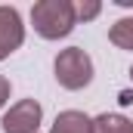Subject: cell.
Here are the masks:
<instances>
[{
    "label": "cell",
    "instance_id": "6da1fadb",
    "mask_svg": "<svg viewBox=\"0 0 133 133\" xmlns=\"http://www.w3.org/2000/svg\"><path fill=\"white\" fill-rule=\"evenodd\" d=\"M31 25L43 40H62L74 31V0H37L31 6Z\"/></svg>",
    "mask_w": 133,
    "mask_h": 133
},
{
    "label": "cell",
    "instance_id": "7a4b0ae2",
    "mask_svg": "<svg viewBox=\"0 0 133 133\" xmlns=\"http://www.w3.org/2000/svg\"><path fill=\"white\" fill-rule=\"evenodd\" d=\"M53 74L62 90H84L93 84V59L84 46L59 50V56L53 62Z\"/></svg>",
    "mask_w": 133,
    "mask_h": 133
},
{
    "label": "cell",
    "instance_id": "3957f363",
    "mask_svg": "<svg viewBox=\"0 0 133 133\" xmlns=\"http://www.w3.org/2000/svg\"><path fill=\"white\" fill-rule=\"evenodd\" d=\"M40 121H43L40 102L37 99H19L16 105H9L3 111L0 127H3V133H37Z\"/></svg>",
    "mask_w": 133,
    "mask_h": 133
},
{
    "label": "cell",
    "instance_id": "277c9868",
    "mask_svg": "<svg viewBox=\"0 0 133 133\" xmlns=\"http://www.w3.org/2000/svg\"><path fill=\"white\" fill-rule=\"evenodd\" d=\"M25 43V25L16 6H0V62Z\"/></svg>",
    "mask_w": 133,
    "mask_h": 133
},
{
    "label": "cell",
    "instance_id": "5b68a950",
    "mask_svg": "<svg viewBox=\"0 0 133 133\" xmlns=\"http://www.w3.org/2000/svg\"><path fill=\"white\" fill-rule=\"evenodd\" d=\"M50 133H93V118L77 111V108H68V111H59Z\"/></svg>",
    "mask_w": 133,
    "mask_h": 133
},
{
    "label": "cell",
    "instance_id": "8992f818",
    "mask_svg": "<svg viewBox=\"0 0 133 133\" xmlns=\"http://www.w3.org/2000/svg\"><path fill=\"white\" fill-rule=\"evenodd\" d=\"M93 133H133V121L118 111H102L93 118Z\"/></svg>",
    "mask_w": 133,
    "mask_h": 133
},
{
    "label": "cell",
    "instance_id": "52a82bcc",
    "mask_svg": "<svg viewBox=\"0 0 133 133\" xmlns=\"http://www.w3.org/2000/svg\"><path fill=\"white\" fill-rule=\"evenodd\" d=\"M108 40H111L118 50H133V16L118 19V22L108 28Z\"/></svg>",
    "mask_w": 133,
    "mask_h": 133
},
{
    "label": "cell",
    "instance_id": "ba28073f",
    "mask_svg": "<svg viewBox=\"0 0 133 133\" xmlns=\"http://www.w3.org/2000/svg\"><path fill=\"white\" fill-rule=\"evenodd\" d=\"M99 12H102L99 0H74V19L77 22H93Z\"/></svg>",
    "mask_w": 133,
    "mask_h": 133
},
{
    "label": "cell",
    "instance_id": "9c48e42d",
    "mask_svg": "<svg viewBox=\"0 0 133 133\" xmlns=\"http://www.w3.org/2000/svg\"><path fill=\"white\" fill-rule=\"evenodd\" d=\"M9 90H12V87H9V81H6V77L0 74V108H3L6 102H9Z\"/></svg>",
    "mask_w": 133,
    "mask_h": 133
},
{
    "label": "cell",
    "instance_id": "30bf717a",
    "mask_svg": "<svg viewBox=\"0 0 133 133\" xmlns=\"http://www.w3.org/2000/svg\"><path fill=\"white\" fill-rule=\"evenodd\" d=\"M111 3H118V6H133V0H111Z\"/></svg>",
    "mask_w": 133,
    "mask_h": 133
},
{
    "label": "cell",
    "instance_id": "8fae6325",
    "mask_svg": "<svg viewBox=\"0 0 133 133\" xmlns=\"http://www.w3.org/2000/svg\"><path fill=\"white\" fill-rule=\"evenodd\" d=\"M130 81H133V65H130Z\"/></svg>",
    "mask_w": 133,
    "mask_h": 133
}]
</instances>
